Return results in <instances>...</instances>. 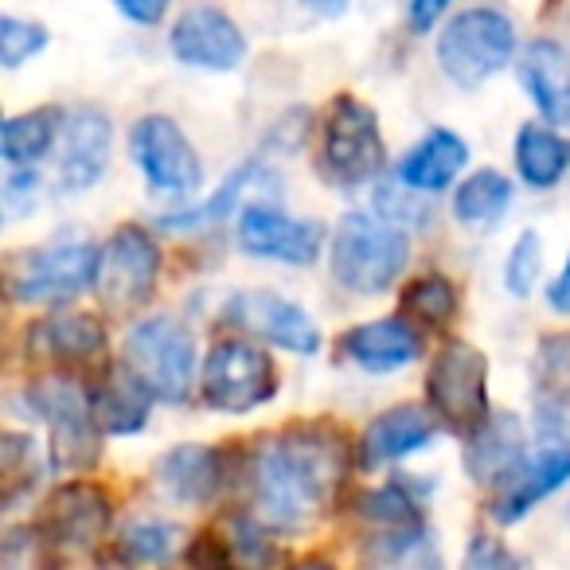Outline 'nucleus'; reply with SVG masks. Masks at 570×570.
I'll list each match as a JSON object with an SVG mask.
<instances>
[{
  "instance_id": "a878e982",
  "label": "nucleus",
  "mask_w": 570,
  "mask_h": 570,
  "mask_svg": "<svg viewBox=\"0 0 570 570\" xmlns=\"http://www.w3.org/2000/svg\"><path fill=\"white\" fill-rule=\"evenodd\" d=\"M63 121H67V114L51 110V106L48 110H32V114L9 118L4 129H0V153H4V160H9L12 168H24V165L43 160L59 145V137H63Z\"/></svg>"
},
{
  "instance_id": "393cba45",
  "label": "nucleus",
  "mask_w": 570,
  "mask_h": 570,
  "mask_svg": "<svg viewBox=\"0 0 570 570\" xmlns=\"http://www.w3.org/2000/svg\"><path fill=\"white\" fill-rule=\"evenodd\" d=\"M90 406H95V419L106 434H137L149 422L153 391L121 364L118 372L98 380V387L90 391Z\"/></svg>"
},
{
  "instance_id": "e433bc0d",
  "label": "nucleus",
  "mask_w": 570,
  "mask_h": 570,
  "mask_svg": "<svg viewBox=\"0 0 570 570\" xmlns=\"http://www.w3.org/2000/svg\"><path fill=\"white\" fill-rule=\"evenodd\" d=\"M0 570H48L43 543L36 539V531H12V535L4 539V551H0Z\"/></svg>"
},
{
  "instance_id": "0eeeda50",
  "label": "nucleus",
  "mask_w": 570,
  "mask_h": 570,
  "mask_svg": "<svg viewBox=\"0 0 570 570\" xmlns=\"http://www.w3.org/2000/svg\"><path fill=\"white\" fill-rule=\"evenodd\" d=\"M383 160H387V153L380 141L375 110L348 95L336 98L325 118V134H321V165H325L328 180L341 188L372 184L383 173Z\"/></svg>"
},
{
  "instance_id": "9d476101",
  "label": "nucleus",
  "mask_w": 570,
  "mask_h": 570,
  "mask_svg": "<svg viewBox=\"0 0 570 570\" xmlns=\"http://www.w3.org/2000/svg\"><path fill=\"white\" fill-rule=\"evenodd\" d=\"M129 153H134L137 168L145 173L153 191L191 196L204 184V165H199L196 149L180 134V126L165 114H149V118L137 121L134 134H129Z\"/></svg>"
},
{
  "instance_id": "4c0bfd02",
  "label": "nucleus",
  "mask_w": 570,
  "mask_h": 570,
  "mask_svg": "<svg viewBox=\"0 0 570 570\" xmlns=\"http://www.w3.org/2000/svg\"><path fill=\"white\" fill-rule=\"evenodd\" d=\"M461 570H520V562H515V554L508 551V547L500 543V539L476 535L473 543H469Z\"/></svg>"
},
{
  "instance_id": "2f4dec72",
  "label": "nucleus",
  "mask_w": 570,
  "mask_h": 570,
  "mask_svg": "<svg viewBox=\"0 0 570 570\" xmlns=\"http://www.w3.org/2000/svg\"><path fill=\"white\" fill-rule=\"evenodd\" d=\"M403 313L406 321H419V325H445L458 313V294L445 277H419V282L406 285L403 294Z\"/></svg>"
},
{
  "instance_id": "79ce46f5",
  "label": "nucleus",
  "mask_w": 570,
  "mask_h": 570,
  "mask_svg": "<svg viewBox=\"0 0 570 570\" xmlns=\"http://www.w3.org/2000/svg\"><path fill=\"white\" fill-rule=\"evenodd\" d=\"M309 12H321V17H336V12H344V4L348 0H302Z\"/></svg>"
},
{
  "instance_id": "4468645a",
  "label": "nucleus",
  "mask_w": 570,
  "mask_h": 570,
  "mask_svg": "<svg viewBox=\"0 0 570 570\" xmlns=\"http://www.w3.org/2000/svg\"><path fill=\"white\" fill-rule=\"evenodd\" d=\"M173 56L199 71H235L246 56L243 28L219 9H188L173 28Z\"/></svg>"
},
{
  "instance_id": "412c9836",
  "label": "nucleus",
  "mask_w": 570,
  "mask_h": 570,
  "mask_svg": "<svg viewBox=\"0 0 570 570\" xmlns=\"http://www.w3.org/2000/svg\"><path fill=\"white\" fill-rule=\"evenodd\" d=\"M520 79L543 121L567 126L570 121V63L567 51L551 40H535L520 59Z\"/></svg>"
},
{
  "instance_id": "9b49d317",
  "label": "nucleus",
  "mask_w": 570,
  "mask_h": 570,
  "mask_svg": "<svg viewBox=\"0 0 570 570\" xmlns=\"http://www.w3.org/2000/svg\"><path fill=\"white\" fill-rule=\"evenodd\" d=\"M160 250L145 227H121L102 246V269H98V294L106 309L129 313L145 305L157 289Z\"/></svg>"
},
{
  "instance_id": "f8f14e48",
  "label": "nucleus",
  "mask_w": 570,
  "mask_h": 570,
  "mask_svg": "<svg viewBox=\"0 0 570 570\" xmlns=\"http://www.w3.org/2000/svg\"><path fill=\"white\" fill-rule=\"evenodd\" d=\"M227 317L243 333L258 336V341L274 344V348L294 352V356H313L321 348V333L309 321V313L289 302V297L269 294V289H250V294L230 297Z\"/></svg>"
},
{
  "instance_id": "58836bf2",
  "label": "nucleus",
  "mask_w": 570,
  "mask_h": 570,
  "mask_svg": "<svg viewBox=\"0 0 570 570\" xmlns=\"http://www.w3.org/2000/svg\"><path fill=\"white\" fill-rule=\"evenodd\" d=\"M168 4H173V0H118V9L126 12L129 20H137V24H157L168 12Z\"/></svg>"
},
{
  "instance_id": "bb28decb",
  "label": "nucleus",
  "mask_w": 570,
  "mask_h": 570,
  "mask_svg": "<svg viewBox=\"0 0 570 570\" xmlns=\"http://www.w3.org/2000/svg\"><path fill=\"white\" fill-rule=\"evenodd\" d=\"M515 168L531 188H554L570 173V137L543 126H523L515 137Z\"/></svg>"
},
{
  "instance_id": "6ab92c4d",
  "label": "nucleus",
  "mask_w": 570,
  "mask_h": 570,
  "mask_svg": "<svg viewBox=\"0 0 570 570\" xmlns=\"http://www.w3.org/2000/svg\"><path fill=\"white\" fill-rule=\"evenodd\" d=\"M438 414L422 411V406H391L387 414L372 422L364 430V442H360V465L380 469L387 461H399L406 453H419L422 445L434 438Z\"/></svg>"
},
{
  "instance_id": "473e14b6",
  "label": "nucleus",
  "mask_w": 570,
  "mask_h": 570,
  "mask_svg": "<svg viewBox=\"0 0 570 570\" xmlns=\"http://www.w3.org/2000/svg\"><path fill=\"white\" fill-rule=\"evenodd\" d=\"M180 543V528L160 520H137L121 531V554L129 562H165Z\"/></svg>"
},
{
  "instance_id": "c9c22d12",
  "label": "nucleus",
  "mask_w": 570,
  "mask_h": 570,
  "mask_svg": "<svg viewBox=\"0 0 570 570\" xmlns=\"http://www.w3.org/2000/svg\"><path fill=\"white\" fill-rule=\"evenodd\" d=\"M539 269H543V243L535 230H523L504 262V285L515 297H528L531 285L539 282Z\"/></svg>"
},
{
  "instance_id": "a19ab883",
  "label": "nucleus",
  "mask_w": 570,
  "mask_h": 570,
  "mask_svg": "<svg viewBox=\"0 0 570 570\" xmlns=\"http://www.w3.org/2000/svg\"><path fill=\"white\" fill-rule=\"evenodd\" d=\"M547 302H551V309L570 313V262H567V269H562V274L554 277L551 289H547Z\"/></svg>"
},
{
  "instance_id": "20e7f679",
  "label": "nucleus",
  "mask_w": 570,
  "mask_h": 570,
  "mask_svg": "<svg viewBox=\"0 0 570 570\" xmlns=\"http://www.w3.org/2000/svg\"><path fill=\"white\" fill-rule=\"evenodd\" d=\"M102 250L90 243H63L24 250L9 262V294L24 305H67L98 285Z\"/></svg>"
},
{
  "instance_id": "39448f33",
  "label": "nucleus",
  "mask_w": 570,
  "mask_h": 570,
  "mask_svg": "<svg viewBox=\"0 0 570 570\" xmlns=\"http://www.w3.org/2000/svg\"><path fill=\"white\" fill-rule=\"evenodd\" d=\"M126 367L160 403H184L196 372V344L176 317H149L126 341Z\"/></svg>"
},
{
  "instance_id": "aec40b11",
  "label": "nucleus",
  "mask_w": 570,
  "mask_h": 570,
  "mask_svg": "<svg viewBox=\"0 0 570 570\" xmlns=\"http://www.w3.org/2000/svg\"><path fill=\"white\" fill-rule=\"evenodd\" d=\"M40 356L63 367H95L106 356V328L87 313H56L32 328Z\"/></svg>"
},
{
  "instance_id": "f704fd0d",
  "label": "nucleus",
  "mask_w": 570,
  "mask_h": 570,
  "mask_svg": "<svg viewBox=\"0 0 570 570\" xmlns=\"http://www.w3.org/2000/svg\"><path fill=\"white\" fill-rule=\"evenodd\" d=\"M43 43H48V28L32 24V20H17V17H4L0 20V63L17 71L24 59L40 56Z\"/></svg>"
},
{
  "instance_id": "c85d7f7f",
  "label": "nucleus",
  "mask_w": 570,
  "mask_h": 570,
  "mask_svg": "<svg viewBox=\"0 0 570 570\" xmlns=\"http://www.w3.org/2000/svg\"><path fill=\"white\" fill-rule=\"evenodd\" d=\"M258 176H262V165H243L238 173L227 176V184H223V188L215 191L212 199H204L199 207H188V212H180V215H165V219H160V227H165V230H204V227H215V223L227 219L230 207L238 204V196H243V191L250 188Z\"/></svg>"
},
{
  "instance_id": "6e6552de",
  "label": "nucleus",
  "mask_w": 570,
  "mask_h": 570,
  "mask_svg": "<svg viewBox=\"0 0 570 570\" xmlns=\"http://www.w3.org/2000/svg\"><path fill=\"white\" fill-rule=\"evenodd\" d=\"M199 391L212 411L246 414L277 395V372L266 348L250 341H219L204 360Z\"/></svg>"
},
{
  "instance_id": "2eb2a0df",
  "label": "nucleus",
  "mask_w": 570,
  "mask_h": 570,
  "mask_svg": "<svg viewBox=\"0 0 570 570\" xmlns=\"http://www.w3.org/2000/svg\"><path fill=\"white\" fill-rule=\"evenodd\" d=\"M114 149L110 118L95 106H79L67 114L63 137H59V188L87 191L106 176Z\"/></svg>"
},
{
  "instance_id": "dca6fc26",
  "label": "nucleus",
  "mask_w": 570,
  "mask_h": 570,
  "mask_svg": "<svg viewBox=\"0 0 570 570\" xmlns=\"http://www.w3.org/2000/svg\"><path fill=\"white\" fill-rule=\"evenodd\" d=\"M110 528V497L95 484H63L51 497L43 531L63 551H87Z\"/></svg>"
},
{
  "instance_id": "7c9ffc66",
  "label": "nucleus",
  "mask_w": 570,
  "mask_h": 570,
  "mask_svg": "<svg viewBox=\"0 0 570 570\" xmlns=\"http://www.w3.org/2000/svg\"><path fill=\"white\" fill-rule=\"evenodd\" d=\"M539 406H570V333L547 336L535 360Z\"/></svg>"
},
{
  "instance_id": "72a5a7b5",
  "label": "nucleus",
  "mask_w": 570,
  "mask_h": 570,
  "mask_svg": "<svg viewBox=\"0 0 570 570\" xmlns=\"http://www.w3.org/2000/svg\"><path fill=\"white\" fill-rule=\"evenodd\" d=\"M360 512H364L380 531L419 528V508H414V500L406 497L403 489H395V484H391V489H380V492H367V497L360 500Z\"/></svg>"
},
{
  "instance_id": "ea45409f",
  "label": "nucleus",
  "mask_w": 570,
  "mask_h": 570,
  "mask_svg": "<svg viewBox=\"0 0 570 570\" xmlns=\"http://www.w3.org/2000/svg\"><path fill=\"white\" fill-rule=\"evenodd\" d=\"M450 9V0H411V28L414 32H430Z\"/></svg>"
},
{
  "instance_id": "4be33fe9",
  "label": "nucleus",
  "mask_w": 570,
  "mask_h": 570,
  "mask_svg": "<svg viewBox=\"0 0 570 570\" xmlns=\"http://www.w3.org/2000/svg\"><path fill=\"white\" fill-rule=\"evenodd\" d=\"M157 481L180 504H212L223 489V458L212 445H176L157 465Z\"/></svg>"
},
{
  "instance_id": "b1692460",
  "label": "nucleus",
  "mask_w": 570,
  "mask_h": 570,
  "mask_svg": "<svg viewBox=\"0 0 570 570\" xmlns=\"http://www.w3.org/2000/svg\"><path fill=\"white\" fill-rule=\"evenodd\" d=\"M469 145L450 129H430L403 160H399V180L411 191H442L453 184V176L465 168Z\"/></svg>"
},
{
  "instance_id": "c756f323",
  "label": "nucleus",
  "mask_w": 570,
  "mask_h": 570,
  "mask_svg": "<svg viewBox=\"0 0 570 570\" xmlns=\"http://www.w3.org/2000/svg\"><path fill=\"white\" fill-rule=\"evenodd\" d=\"M375 567L383 570H442L434 543L419 528L375 535Z\"/></svg>"
},
{
  "instance_id": "f03ea898",
  "label": "nucleus",
  "mask_w": 570,
  "mask_h": 570,
  "mask_svg": "<svg viewBox=\"0 0 570 570\" xmlns=\"http://www.w3.org/2000/svg\"><path fill=\"white\" fill-rule=\"evenodd\" d=\"M406 269V235L352 212L333 235V277L352 294H383Z\"/></svg>"
},
{
  "instance_id": "423d86ee",
  "label": "nucleus",
  "mask_w": 570,
  "mask_h": 570,
  "mask_svg": "<svg viewBox=\"0 0 570 570\" xmlns=\"http://www.w3.org/2000/svg\"><path fill=\"white\" fill-rule=\"evenodd\" d=\"M430 411L458 434L473 438L484 422L492 419L489 411V364L484 356L465 341H450L438 360L430 364L426 380Z\"/></svg>"
},
{
  "instance_id": "ddd939ff",
  "label": "nucleus",
  "mask_w": 570,
  "mask_h": 570,
  "mask_svg": "<svg viewBox=\"0 0 570 570\" xmlns=\"http://www.w3.org/2000/svg\"><path fill=\"white\" fill-rule=\"evenodd\" d=\"M238 243H243V250L254 254V258L309 266L321 254V246H325V227L309 219H289V215L269 204H250V207H243Z\"/></svg>"
},
{
  "instance_id": "f3484780",
  "label": "nucleus",
  "mask_w": 570,
  "mask_h": 570,
  "mask_svg": "<svg viewBox=\"0 0 570 570\" xmlns=\"http://www.w3.org/2000/svg\"><path fill=\"white\" fill-rule=\"evenodd\" d=\"M567 481H570V442H547L535 458L523 461V465L500 484L492 515H497L500 523L520 520V515H528L539 500L551 497V492L562 489Z\"/></svg>"
},
{
  "instance_id": "cd10ccee",
  "label": "nucleus",
  "mask_w": 570,
  "mask_h": 570,
  "mask_svg": "<svg viewBox=\"0 0 570 570\" xmlns=\"http://www.w3.org/2000/svg\"><path fill=\"white\" fill-rule=\"evenodd\" d=\"M508 204H512V184L497 168H481L453 191V215L465 227H489L508 212Z\"/></svg>"
},
{
  "instance_id": "a211bd4d",
  "label": "nucleus",
  "mask_w": 570,
  "mask_h": 570,
  "mask_svg": "<svg viewBox=\"0 0 570 570\" xmlns=\"http://www.w3.org/2000/svg\"><path fill=\"white\" fill-rule=\"evenodd\" d=\"M344 356L356 360L364 372H395L422 356V333L406 317H383L356 325L344 336Z\"/></svg>"
},
{
  "instance_id": "f257e3e1",
  "label": "nucleus",
  "mask_w": 570,
  "mask_h": 570,
  "mask_svg": "<svg viewBox=\"0 0 570 570\" xmlns=\"http://www.w3.org/2000/svg\"><path fill=\"white\" fill-rule=\"evenodd\" d=\"M344 473L348 453L328 426H294L269 438L246 469L254 520L274 531H297L336 497Z\"/></svg>"
},
{
  "instance_id": "5701e85b",
  "label": "nucleus",
  "mask_w": 570,
  "mask_h": 570,
  "mask_svg": "<svg viewBox=\"0 0 570 570\" xmlns=\"http://www.w3.org/2000/svg\"><path fill=\"white\" fill-rule=\"evenodd\" d=\"M523 426L515 414H492L465 450V469L481 484H504L523 465Z\"/></svg>"
},
{
  "instance_id": "37998d69",
  "label": "nucleus",
  "mask_w": 570,
  "mask_h": 570,
  "mask_svg": "<svg viewBox=\"0 0 570 570\" xmlns=\"http://www.w3.org/2000/svg\"><path fill=\"white\" fill-rule=\"evenodd\" d=\"M294 570H336L333 562H325V559H305V562H297Z\"/></svg>"
},
{
  "instance_id": "7ed1b4c3",
  "label": "nucleus",
  "mask_w": 570,
  "mask_h": 570,
  "mask_svg": "<svg viewBox=\"0 0 570 570\" xmlns=\"http://www.w3.org/2000/svg\"><path fill=\"white\" fill-rule=\"evenodd\" d=\"M515 51V28L500 9H465L438 36V67L445 79L473 90L508 67Z\"/></svg>"
},
{
  "instance_id": "1a4fd4ad",
  "label": "nucleus",
  "mask_w": 570,
  "mask_h": 570,
  "mask_svg": "<svg viewBox=\"0 0 570 570\" xmlns=\"http://www.w3.org/2000/svg\"><path fill=\"white\" fill-rule=\"evenodd\" d=\"M36 419L48 422L51 434V465L59 473L90 469L98 461V419L90 395H82L71 380H43L28 387Z\"/></svg>"
}]
</instances>
